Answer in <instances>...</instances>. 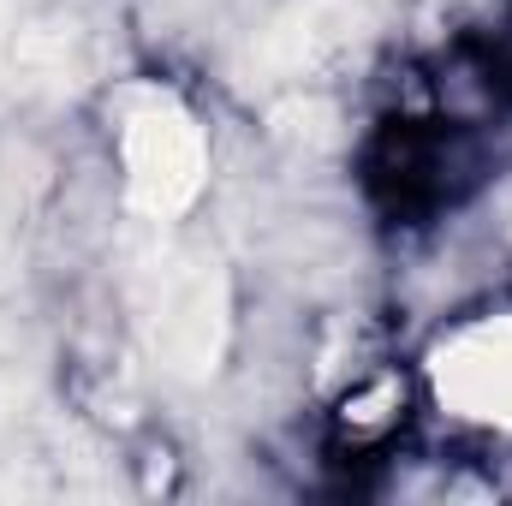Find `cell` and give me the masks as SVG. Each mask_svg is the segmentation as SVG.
<instances>
[{"instance_id": "cell-3", "label": "cell", "mask_w": 512, "mask_h": 506, "mask_svg": "<svg viewBox=\"0 0 512 506\" xmlns=\"http://www.w3.org/2000/svg\"><path fill=\"white\" fill-rule=\"evenodd\" d=\"M364 30V6L358 0H292L286 12H274L239 54V84L251 90H280L310 78L316 66H328L352 36Z\"/></svg>"}, {"instance_id": "cell-5", "label": "cell", "mask_w": 512, "mask_h": 506, "mask_svg": "<svg viewBox=\"0 0 512 506\" xmlns=\"http://www.w3.org/2000/svg\"><path fill=\"white\" fill-rule=\"evenodd\" d=\"M36 18H24V0H0V72H12V54Z\"/></svg>"}, {"instance_id": "cell-4", "label": "cell", "mask_w": 512, "mask_h": 506, "mask_svg": "<svg viewBox=\"0 0 512 506\" xmlns=\"http://www.w3.org/2000/svg\"><path fill=\"white\" fill-rule=\"evenodd\" d=\"M429 376L447 411L512 429V316L459 328L447 346H435Z\"/></svg>"}, {"instance_id": "cell-1", "label": "cell", "mask_w": 512, "mask_h": 506, "mask_svg": "<svg viewBox=\"0 0 512 506\" xmlns=\"http://www.w3.org/2000/svg\"><path fill=\"white\" fill-rule=\"evenodd\" d=\"M126 292L137 334L167 376L209 381L221 370L227 334H233V286L215 251L149 233L143 245H131Z\"/></svg>"}, {"instance_id": "cell-2", "label": "cell", "mask_w": 512, "mask_h": 506, "mask_svg": "<svg viewBox=\"0 0 512 506\" xmlns=\"http://www.w3.org/2000/svg\"><path fill=\"white\" fill-rule=\"evenodd\" d=\"M120 161H126V197L149 227L179 221L203 185H209V143L191 108L167 90H137L120 120Z\"/></svg>"}]
</instances>
